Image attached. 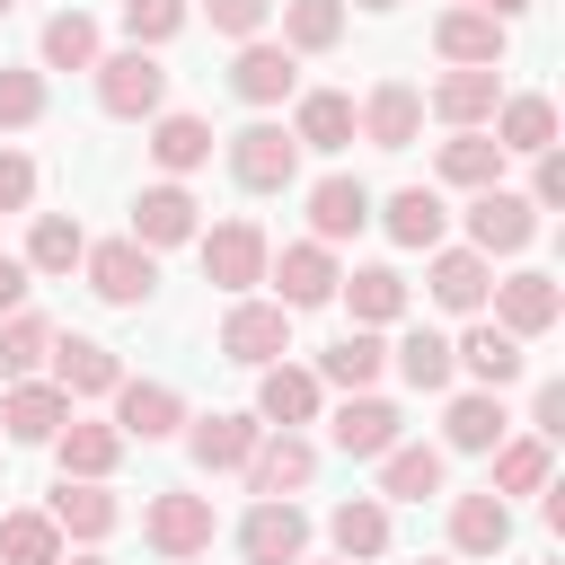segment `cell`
Masks as SVG:
<instances>
[{"label":"cell","mask_w":565,"mask_h":565,"mask_svg":"<svg viewBox=\"0 0 565 565\" xmlns=\"http://www.w3.org/2000/svg\"><path fill=\"white\" fill-rule=\"evenodd\" d=\"M521 9H530V0H486V18H503V26H512Z\"/></svg>","instance_id":"db71d44e"},{"label":"cell","mask_w":565,"mask_h":565,"mask_svg":"<svg viewBox=\"0 0 565 565\" xmlns=\"http://www.w3.org/2000/svg\"><path fill=\"white\" fill-rule=\"evenodd\" d=\"M415 124H424V97H415L406 79H380V88L362 97V115H353V132H362L371 150H406Z\"/></svg>","instance_id":"e0dca14e"},{"label":"cell","mask_w":565,"mask_h":565,"mask_svg":"<svg viewBox=\"0 0 565 565\" xmlns=\"http://www.w3.org/2000/svg\"><path fill=\"white\" fill-rule=\"evenodd\" d=\"M433 44H441L450 71H494V62H503V18H486V9H441Z\"/></svg>","instance_id":"2e32d148"},{"label":"cell","mask_w":565,"mask_h":565,"mask_svg":"<svg viewBox=\"0 0 565 565\" xmlns=\"http://www.w3.org/2000/svg\"><path fill=\"white\" fill-rule=\"evenodd\" d=\"M53 388L62 397H115L124 388V362L97 335H53Z\"/></svg>","instance_id":"4fadbf2b"},{"label":"cell","mask_w":565,"mask_h":565,"mask_svg":"<svg viewBox=\"0 0 565 565\" xmlns=\"http://www.w3.org/2000/svg\"><path fill=\"white\" fill-rule=\"evenodd\" d=\"M265 274H274V309H318V300H335V247H318V238H300V247H282V256H265Z\"/></svg>","instance_id":"9c48e42d"},{"label":"cell","mask_w":565,"mask_h":565,"mask_svg":"<svg viewBox=\"0 0 565 565\" xmlns=\"http://www.w3.org/2000/svg\"><path fill=\"white\" fill-rule=\"evenodd\" d=\"M441 185H468V194L503 185V150H494L486 132H450V141H441Z\"/></svg>","instance_id":"60d3db41"},{"label":"cell","mask_w":565,"mask_h":565,"mask_svg":"<svg viewBox=\"0 0 565 565\" xmlns=\"http://www.w3.org/2000/svg\"><path fill=\"white\" fill-rule=\"evenodd\" d=\"M53 353V327L35 318V309H18V318H0V380H35V362Z\"/></svg>","instance_id":"ee69618b"},{"label":"cell","mask_w":565,"mask_h":565,"mask_svg":"<svg viewBox=\"0 0 565 565\" xmlns=\"http://www.w3.org/2000/svg\"><path fill=\"white\" fill-rule=\"evenodd\" d=\"M44 521H53L62 539H106V530L124 521V503H115L106 486H88V477H62L53 503H44Z\"/></svg>","instance_id":"cb8c5ba5"},{"label":"cell","mask_w":565,"mask_h":565,"mask_svg":"<svg viewBox=\"0 0 565 565\" xmlns=\"http://www.w3.org/2000/svg\"><path fill=\"white\" fill-rule=\"evenodd\" d=\"M230 177H238L247 194H282V185L300 177V141H291L282 124H247V132H230Z\"/></svg>","instance_id":"277c9868"},{"label":"cell","mask_w":565,"mask_h":565,"mask_svg":"<svg viewBox=\"0 0 565 565\" xmlns=\"http://www.w3.org/2000/svg\"><path fill=\"white\" fill-rule=\"evenodd\" d=\"M380 221H388V238H397V247H441V230H450V212H441V194H433V185H397Z\"/></svg>","instance_id":"d590c367"},{"label":"cell","mask_w":565,"mask_h":565,"mask_svg":"<svg viewBox=\"0 0 565 565\" xmlns=\"http://www.w3.org/2000/svg\"><path fill=\"white\" fill-rule=\"evenodd\" d=\"M362 9H397V0H362Z\"/></svg>","instance_id":"9f6ffc18"},{"label":"cell","mask_w":565,"mask_h":565,"mask_svg":"<svg viewBox=\"0 0 565 565\" xmlns=\"http://www.w3.org/2000/svg\"><path fill=\"white\" fill-rule=\"evenodd\" d=\"M335 565H344V556H335Z\"/></svg>","instance_id":"91938a15"},{"label":"cell","mask_w":565,"mask_h":565,"mask_svg":"<svg viewBox=\"0 0 565 565\" xmlns=\"http://www.w3.org/2000/svg\"><path fill=\"white\" fill-rule=\"evenodd\" d=\"M79 265H88V291H97L106 309H141V300L159 291V256H150L141 238H106V247H88Z\"/></svg>","instance_id":"3957f363"},{"label":"cell","mask_w":565,"mask_h":565,"mask_svg":"<svg viewBox=\"0 0 565 565\" xmlns=\"http://www.w3.org/2000/svg\"><path fill=\"white\" fill-rule=\"evenodd\" d=\"M0 565H62V530L44 512H0Z\"/></svg>","instance_id":"7bdbcfd3"},{"label":"cell","mask_w":565,"mask_h":565,"mask_svg":"<svg viewBox=\"0 0 565 565\" xmlns=\"http://www.w3.org/2000/svg\"><path fill=\"white\" fill-rule=\"evenodd\" d=\"M150 159L168 168V185L194 177V168L212 159V124H203V115H150Z\"/></svg>","instance_id":"4dcf8cb0"},{"label":"cell","mask_w":565,"mask_h":565,"mask_svg":"<svg viewBox=\"0 0 565 565\" xmlns=\"http://www.w3.org/2000/svg\"><path fill=\"white\" fill-rule=\"evenodd\" d=\"M530 433H539V441L565 433V380H539V397H530Z\"/></svg>","instance_id":"f907efd6"},{"label":"cell","mask_w":565,"mask_h":565,"mask_svg":"<svg viewBox=\"0 0 565 565\" xmlns=\"http://www.w3.org/2000/svg\"><path fill=\"white\" fill-rule=\"evenodd\" d=\"M503 433H512V415H503L494 388H468V397H450V415H441V441H450V450H494Z\"/></svg>","instance_id":"836d02e7"},{"label":"cell","mask_w":565,"mask_h":565,"mask_svg":"<svg viewBox=\"0 0 565 565\" xmlns=\"http://www.w3.org/2000/svg\"><path fill=\"white\" fill-rule=\"evenodd\" d=\"M177 424H185V397L168 380H124L115 388V433L124 441H168Z\"/></svg>","instance_id":"5bb4252c"},{"label":"cell","mask_w":565,"mask_h":565,"mask_svg":"<svg viewBox=\"0 0 565 565\" xmlns=\"http://www.w3.org/2000/svg\"><path fill=\"white\" fill-rule=\"evenodd\" d=\"M291 141H300V150H344V141H353V97H344V88H309L300 115H291Z\"/></svg>","instance_id":"e575fe53"},{"label":"cell","mask_w":565,"mask_h":565,"mask_svg":"<svg viewBox=\"0 0 565 565\" xmlns=\"http://www.w3.org/2000/svg\"><path fill=\"white\" fill-rule=\"evenodd\" d=\"M44 71H97V18L88 9H53L44 18Z\"/></svg>","instance_id":"ab89813d"},{"label":"cell","mask_w":565,"mask_h":565,"mask_svg":"<svg viewBox=\"0 0 565 565\" xmlns=\"http://www.w3.org/2000/svg\"><path fill=\"white\" fill-rule=\"evenodd\" d=\"M238 547H247V565H300L309 556V512L300 503H256L238 521Z\"/></svg>","instance_id":"8fae6325"},{"label":"cell","mask_w":565,"mask_h":565,"mask_svg":"<svg viewBox=\"0 0 565 565\" xmlns=\"http://www.w3.org/2000/svg\"><path fill=\"white\" fill-rule=\"evenodd\" d=\"M424 494H441V450L433 441L380 450V503H424Z\"/></svg>","instance_id":"f546056e"},{"label":"cell","mask_w":565,"mask_h":565,"mask_svg":"<svg viewBox=\"0 0 565 565\" xmlns=\"http://www.w3.org/2000/svg\"><path fill=\"white\" fill-rule=\"evenodd\" d=\"M539 238V212H530V194H512V185H486L477 203H468V247L494 265V256H521Z\"/></svg>","instance_id":"5b68a950"},{"label":"cell","mask_w":565,"mask_h":565,"mask_svg":"<svg viewBox=\"0 0 565 565\" xmlns=\"http://www.w3.org/2000/svg\"><path fill=\"white\" fill-rule=\"evenodd\" d=\"M177 26H185V0H124V35H132L141 53H150V44H168Z\"/></svg>","instance_id":"7dc6e473"},{"label":"cell","mask_w":565,"mask_h":565,"mask_svg":"<svg viewBox=\"0 0 565 565\" xmlns=\"http://www.w3.org/2000/svg\"><path fill=\"white\" fill-rule=\"evenodd\" d=\"M26 203H35V159L0 150V212H26Z\"/></svg>","instance_id":"681fc988"},{"label":"cell","mask_w":565,"mask_h":565,"mask_svg":"<svg viewBox=\"0 0 565 565\" xmlns=\"http://www.w3.org/2000/svg\"><path fill=\"white\" fill-rule=\"evenodd\" d=\"M521 362H530V353H521L503 327H468V335L450 344V371H468V380H477V388H494V397L521 380Z\"/></svg>","instance_id":"7402d4cb"},{"label":"cell","mask_w":565,"mask_h":565,"mask_svg":"<svg viewBox=\"0 0 565 565\" xmlns=\"http://www.w3.org/2000/svg\"><path fill=\"white\" fill-rule=\"evenodd\" d=\"M335 291H344L353 327H388V318H406V274H397V265H362V274H344Z\"/></svg>","instance_id":"1f68e13d"},{"label":"cell","mask_w":565,"mask_h":565,"mask_svg":"<svg viewBox=\"0 0 565 565\" xmlns=\"http://www.w3.org/2000/svg\"><path fill=\"white\" fill-rule=\"evenodd\" d=\"M230 88H238L247 106H282V97L300 88V62H291L282 44H265V35H256V44H238V62H230Z\"/></svg>","instance_id":"d6986e66"},{"label":"cell","mask_w":565,"mask_h":565,"mask_svg":"<svg viewBox=\"0 0 565 565\" xmlns=\"http://www.w3.org/2000/svg\"><path fill=\"white\" fill-rule=\"evenodd\" d=\"M62 565H106V556H62Z\"/></svg>","instance_id":"11a10c76"},{"label":"cell","mask_w":565,"mask_h":565,"mask_svg":"<svg viewBox=\"0 0 565 565\" xmlns=\"http://www.w3.org/2000/svg\"><path fill=\"white\" fill-rule=\"evenodd\" d=\"M35 115H44V79L18 71V62H0V132H26Z\"/></svg>","instance_id":"bcb514c9"},{"label":"cell","mask_w":565,"mask_h":565,"mask_svg":"<svg viewBox=\"0 0 565 565\" xmlns=\"http://www.w3.org/2000/svg\"><path fill=\"white\" fill-rule=\"evenodd\" d=\"M380 371H388V344H380V327H353V335H335V344L318 353V380H335V388H353V397H362Z\"/></svg>","instance_id":"d6a6232c"},{"label":"cell","mask_w":565,"mask_h":565,"mask_svg":"<svg viewBox=\"0 0 565 565\" xmlns=\"http://www.w3.org/2000/svg\"><path fill=\"white\" fill-rule=\"evenodd\" d=\"M486 300H494V327H503L512 344H530V335H547V327L565 318V291H556V274H503Z\"/></svg>","instance_id":"ba28073f"},{"label":"cell","mask_w":565,"mask_h":565,"mask_svg":"<svg viewBox=\"0 0 565 565\" xmlns=\"http://www.w3.org/2000/svg\"><path fill=\"white\" fill-rule=\"evenodd\" d=\"M344 44V0H282V53H335Z\"/></svg>","instance_id":"f35d334b"},{"label":"cell","mask_w":565,"mask_h":565,"mask_svg":"<svg viewBox=\"0 0 565 565\" xmlns=\"http://www.w3.org/2000/svg\"><path fill=\"white\" fill-rule=\"evenodd\" d=\"M194 247H203V282H221L238 300H247V282H265V256H274L256 221H212V230H194Z\"/></svg>","instance_id":"7a4b0ae2"},{"label":"cell","mask_w":565,"mask_h":565,"mask_svg":"<svg viewBox=\"0 0 565 565\" xmlns=\"http://www.w3.org/2000/svg\"><path fill=\"white\" fill-rule=\"evenodd\" d=\"M397 424H406V415H397L388 397H371V388H362V397H344V406H335L327 441H335L344 459H380V450H397Z\"/></svg>","instance_id":"9a60e30c"},{"label":"cell","mask_w":565,"mask_h":565,"mask_svg":"<svg viewBox=\"0 0 565 565\" xmlns=\"http://www.w3.org/2000/svg\"><path fill=\"white\" fill-rule=\"evenodd\" d=\"M486 494H547V441L521 433V441H494V486Z\"/></svg>","instance_id":"b9f144b4"},{"label":"cell","mask_w":565,"mask_h":565,"mask_svg":"<svg viewBox=\"0 0 565 565\" xmlns=\"http://www.w3.org/2000/svg\"><path fill=\"white\" fill-rule=\"evenodd\" d=\"M309 477H318V450H309L300 433H265V441L247 450V486H256V503H291Z\"/></svg>","instance_id":"30bf717a"},{"label":"cell","mask_w":565,"mask_h":565,"mask_svg":"<svg viewBox=\"0 0 565 565\" xmlns=\"http://www.w3.org/2000/svg\"><path fill=\"white\" fill-rule=\"evenodd\" d=\"M327 539H335V556H344V565L388 556V503H380V494H344V503L327 512Z\"/></svg>","instance_id":"d4e9b609"},{"label":"cell","mask_w":565,"mask_h":565,"mask_svg":"<svg viewBox=\"0 0 565 565\" xmlns=\"http://www.w3.org/2000/svg\"><path fill=\"white\" fill-rule=\"evenodd\" d=\"M450 547H459V556H494V547H512V503L486 494V486L459 494V503H450Z\"/></svg>","instance_id":"4316f807"},{"label":"cell","mask_w":565,"mask_h":565,"mask_svg":"<svg viewBox=\"0 0 565 565\" xmlns=\"http://www.w3.org/2000/svg\"><path fill=\"white\" fill-rule=\"evenodd\" d=\"M565 203V159L556 150H539V177H530V212H556Z\"/></svg>","instance_id":"816d5d0a"},{"label":"cell","mask_w":565,"mask_h":565,"mask_svg":"<svg viewBox=\"0 0 565 565\" xmlns=\"http://www.w3.org/2000/svg\"><path fill=\"white\" fill-rule=\"evenodd\" d=\"M282 353H291V309H274V300H230V318H221V362L265 371V362H282Z\"/></svg>","instance_id":"8992f818"},{"label":"cell","mask_w":565,"mask_h":565,"mask_svg":"<svg viewBox=\"0 0 565 565\" xmlns=\"http://www.w3.org/2000/svg\"><path fill=\"white\" fill-rule=\"evenodd\" d=\"M424 106H433V115H441L450 132H477V124H486V115L503 106V79H494V71H441Z\"/></svg>","instance_id":"ffe728a7"},{"label":"cell","mask_w":565,"mask_h":565,"mask_svg":"<svg viewBox=\"0 0 565 565\" xmlns=\"http://www.w3.org/2000/svg\"><path fill=\"white\" fill-rule=\"evenodd\" d=\"M9 9H18V0H0V18H9Z\"/></svg>","instance_id":"6f0895ef"},{"label":"cell","mask_w":565,"mask_h":565,"mask_svg":"<svg viewBox=\"0 0 565 565\" xmlns=\"http://www.w3.org/2000/svg\"><path fill=\"white\" fill-rule=\"evenodd\" d=\"M494 150H556V106L547 97H503L494 106Z\"/></svg>","instance_id":"8d00e7d4"},{"label":"cell","mask_w":565,"mask_h":565,"mask_svg":"<svg viewBox=\"0 0 565 565\" xmlns=\"http://www.w3.org/2000/svg\"><path fill=\"white\" fill-rule=\"evenodd\" d=\"M71 424V397L53 380H9V406H0V433L9 441H53Z\"/></svg>","instance_id":"603a6c76"},{"label":"cell","mask_w":565,"mask_h":565,"mask_svg":"<svg viewBox=\"0 0 565 565\" xmlns=\"http://www.w3.org/2000/svg\"><path fill=\"white\" fill-rule=\"evenodd\" d=\"M53 459H62V477H88V486H106V468L124 459V433H115V424H88V415H71V424L53 433Z\"/></svg>","instance_id":"484cf974"},{"label":"cell","mask_w":565,"mask_h":565,"mask_svg":"<svg viewBox=\"0 0 565 565\" xmlns=\"http://www.w3.org/2000/svg\"><path fill=\"white\" fill-rule=\"evenodd\" d=\"M203 18H212V35H238V44H256V26L274 18V0H203Z\"/></svg>","instance_id":"c3c4849f"},{"label":"cell","mask_w":565,"mask_h":565,"mask_svg":"<svg viewBox=\"0 0 565 565\" xmlns=\"http://www.w3.org/2000/svg\"><path fill=\"white\" fill-rule=\"evenodd\" d=\"M309 415H318V371L265 362V371H256V424H274V433H300Z\"/></svg>","instance_id":"ac0fdd59"},{"label":"cell","mask_w":565,"mask_h":565,"mask_svg":"<svg viewBox=\"0 0 565 565\" xmlns=\"http://www.w3.org/2000/svg\"><path fill=\"white\" fill-rule=\"evenodd\" d=\"M141 539L168 556V565H185V556H203L212 547V494H150V512H141Z\"/></svg>","instance_id":"52a82bcc"},{"label":"cell","mask_w":565,"mask_h":565,"mask_svg":"<svg viewBox=\"0 0 565 565\" xmlns=\"http://www.w3.org/2000/svg\"><path fill=\"white\" fill-rule=\"evenodd\" d=\"M424 565H450V556H424Z\"/></svg>","instance_id":"680465c9"},{"label":"cell","mask_w":565,"mask_h":565,"mask_svg":"<svg viewBox=\"0 0 565 565\" xmlns=\"http://www.w3.org/2000/svg\"><path fill=\"white\" fill-rule=\"evenodd\" d=\"M203 230V203L185 194V185H141V203H132V238L159 256V247H185Z\"/></svg>","instance_id":"7c38bea8"},{"label":"cell","mask_w":565,"mask_h":565,"mask_svg":"<svg viewBox=\"0 0 565 565\" xmlns=\"http://www.w3.org/2000/svg\"><path fill=\"white\" fill-rule=\"evenodd\" d=\"M486 291H494V265L477 256V247H433V300L441 309H486Z\"/></svg>","instance_id":"83f0119b"},{"label":"cell","mask_w":565,"mask_h":565,"mask_svg":"<svg viewBox=\"0 0 565 565\" xmlns=\"http://www.w3.org/2000/svg\"><path fill=\"white\" fill-rule=\"evenodd\" d=\"M362 221H371V185H362V177H318V185H309V238H318V247L353 238Z\"/></svg>","instance_id":"44dd1931"},{"label":"cell","mask_w":565,"mask_h":565,"mask_svg":"<svg viewBox=\"0 0 565 565\" xmlns=\"http://www.w3.org/2000/svg\"><path fill=\"white\" fill-rule=\"evenodd\" d=\"M97 106H106L115 124H150V115L168 106V71H159V53H141V44L97 53Z\"/></svg>","instance_id":"6da1fadb"},{"label":"cell","mask_w":565,"mask_h":565,"mask_svg":"<svg viewBox=\"0 0 565 565\" xmlns=\"http://www.w3.org/2000/svg\"><path fill=\"white\" fill-rule=\"evenodd\" d=\"M265 441V424L256 415H194V433H185V450H194V468H247V450Z\"/></svg>","instance_id":"f1b7e54d"},{"label":"cell","mask_w":565,"mask_h":565,"mask_svg":"<svg viewBox=\"0 0 565 565\" xmlns=\"http://www.w3.org/2000/svg\"><path fill=\"white\" fill-rule=\"evenodd\" d=\"M79 256H88L79 221H71V212H35V230H26V256H18V265H26V274H71Z\"/></svg>","instance_id":"74e56055"},{"label":"cell","mask_w":565,"mask_h":565,"mask_svg":"<svg viewBox=\"0 0 565 565\" xmlns=\"http://www.w3.org/2000/svg\"><path fill=\"white\" fill-rule=\"evenodd\" d=\"M26 282H35V274H26L18 256H0V318H18V309H26Z\"/></svg>","instance_id":"f5cc1de1"},{"label":"cell","mask_w":565,"mask_h":565,"mask_svg":"<svg viewBox=\"0 0 565 565\" xmlns=\"http://www.w3.org/2000/svg\"><path fill=\"white\" fill-rule=\"evenodd\" d=\"M397 371H406V388H450V335H433V327H415L406 344H397Z\"/></svg>","instance_id":"f6af8a7d"}]
</instances>
